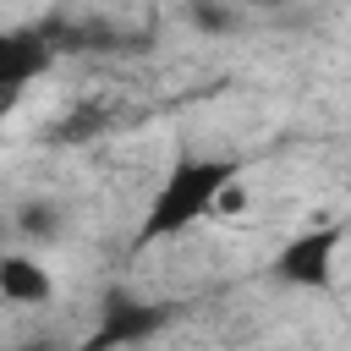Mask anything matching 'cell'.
Returning a JSON list of instances; mask_svg holds the SVG:
<instances>
[{"mask_svg":"<svg viewBox=\"0 0 351 351\" xmlns=\"http://www.w3.org/2000/svg\"><path fill=\"white\" fill-rule=\"evenodd\" d=\"M241 176L236 159H214V154H186L170 165V176L159 181V192L148 197V214L137 225V247H154V241H170L181 230H192L219 197L225 186Z\"/></svg>","mask_w":351,"mask_h":351,"instance_id":"cell-1","label":"cell"},{"mask_svg":"<svg viewBox=\"0 0 351 351\" xmlns=\"http://www.w3.org/2000/svg\"><path fill=\"white\" fill-rule=\"evenodd\" d=\"M176 313H181L176 302H148V296H132V291L115 285V291H104L99 318H93V329L82 335L77 351H126V346H143L159 329H170Z\"/></svg>","mask_w":351,"mask_h":351,"instance_id":"cell-2","label":"cell"},{"mask_svg":"<svg viewBox=\"0 0 351 351\" xmlns=\"http://www.w3.org/2000/svg\"><path fill=\"white\" fill-rule=\"evenodd\" d=\"M340 241H346V225H307V230H296V236L274 252L269 274H274L280 285H291V291H329V285H335Z\"/></svg>","mask_w":351,"mask_h":351,"instance_id":"cell-3","label":"cell"},{"mask_svg":"<svg viewBox=\"0 0 351 351\" xmlns=\"http://www.w3.org/2000/svg\"><path fill=\"white\" fill-rule=\"evenodd\" d=\"M55 49L38 27H0V104H11L33 77H44Z\"/></svg>","mask_w":351,"mask_h":351,"instance_id":"cell-4","label":"cell"},{"mask_svg":"<svg viewBox=\"0 0 351 351\" xmlns=\"http://www.w3.org/2000/svg\"><path fill=\"white\" fill-rule=\"evenodd\" d=\"M0 296L16 302V307H44V302L55 296V280H49V269H44L38 258L5 252V258H0Z\"/></svg>","mask_w":351,"mask_h":351,"instance_id":"cell-5","label":"cell"},{"mask_svg":"<svg viewBox=\"0 0 351 351\" xmlns=\"http://www.w3.org/2000/svg\"><path fill=\"white\" fill-rule=\"evenodd\" d=\"M16 230H22L27 241H60L66 214H60V203H49V197H27V203L16 208Z\"/></svg>","mask_w":351,"mask_h":351,"instance_id":"cell-6","label":"cell"},{"mask_svg":"<svg viewBox=\"0 0 351 351\" xmlns=\"http://www.w3.org/2000/svg\"><path fill=\"white\" fill-rule=\"evenodd\" d=\"M186 16L197 33H236V5L225 0H186Z\"/></svg>","mask_w":351,"mask_h":351,"instance_id":"cell-7","label":"cell"},{"mask_svg":"<svg viewBox=\"0 0 351 351\" xmlns=\"http://www.w3.org/2000/svg\"><path fill=\"white\" fill-rule=\"evenodd\" d=\"M16 351H60V346H55V340H49V335H33V340H22V346H16Z\"/></svg>","mask_w":351,"mask_h":351,"instance_id":"cell-8","label":"cell"},{"mask_svg":"<svg viewBox=\"0 0 351 351\" xmlns=\"http://www.w3.org/2000/svg\"><path fill=\"white\" fill-rule=\"evenodd\" d=\"M252 5H263V11H280V5H291V0H252Z\"/></svg>","mask_w":351,"mask_h":351,"instance_id":"cell-9","label":"cell"}]
</instances>
